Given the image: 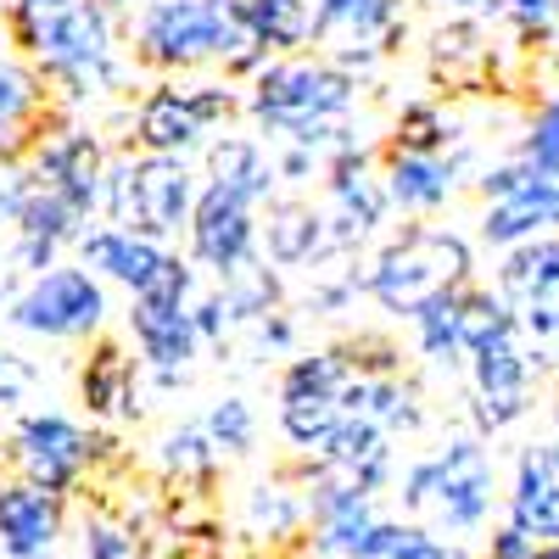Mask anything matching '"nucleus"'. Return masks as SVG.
<instances>
[{
	"label": "nucleus",
	"mask_w": 559,
	"mask_h": 559,
	"mask_svg": "<svg viewBox=\"0 0 559 559\" xmlns=\"http://www.w3.org/2000/svg\"><path fill=\"white\" fill-rule=\"evenodd\" d=\"M39 392V364L17 347H0V414H23V403Z\"/></svg>",
	"instance_id": "nucleus-35"
},
{
	"label": "nucleus",
	"mask_w": 559,
	"mask_h": 559,
	"mask_svg": "<svg viewBox=\"0 0 559 559\" xmlns=\"http://www.w3.org/2000/svg\"><path fill=\"white\" fill-rule=\"evenodd\" d=\"M73 252L96 280H112V286H123L129 297H146L163 280V269L174 263V247L129 236V229H118V224H90L84 236L73 241Z\"/></svg>",
	"instance_id": "nucleus-18"
},
{
	"label": "nucleus",
	"mask_w": 559,
	"mask_h": 559,
	"mask_svg": "<svg viewBox=\"0 0 559 559\" xmlns=\"http://www.w3.org/2000/svg\"><path fill=\"white\" fill-rule=\"evenodd\" d=\"M302 521H308V498H297L292 487L263 481V487H252V492H247V526H252L258 537L280 543V537H292Z\"/></svg>",
	"instance_id": "nucleus-34"
},
{
	"label": "nucleus",
	"mask_w": 559,
	"mask_h": 559,
	"mask_svg": "<svg viewBox=\"0 0 559 559\" xmlns=\"http://www.w3.org/2000/svg\"><path fill=\"white\" fill-rule=\"evenodd\" d=\"M79 554L84 559H134V537L123 526H112V521H84Z\"/></svg>",
	"instance_id": "nucleus-40"
},
{
	"label": "nucleus",
	"mask_w": 559,
	"mask_h": 559,
	"mask_svg": "<svg viewBox=\"0 0 559 559\" xmlns=\"http://www.w3.org/2000/svg\"><path fill=\"white\" fill-rule=\"evenodd\" d=\"M23 163H28V174H34L39 191L62 197V202L79 207L84 218L102 213L107 163H112V152L102 146V134H90L84 123H51V129L34 140V152H28Z\"/></svg>",
	"instance_id": "nucleus-14"
},
{
	"label": "nucleus",
	"mask_w": 559,
	"mask_h": 559,
	"mask_svg": "<svg viewBox=\"0 0 559 559\" xmlns=\"http://www.w3.org/2000/svg\"><path fill=\"white\" fill-rule=\"evenodd\" d=\"M134 62L185 79L224 68V79H252L269 57L241 23L236 0H146L134 17Z\"/></svg>",
	"instance_id": "nucleus-3"
},
{
	"label": "nucleus",
	"mask_w": 559,
	"mask_h": 559,
	"mask_svg": "<svg viewBox=\"0 0 559 559\" xmlns=\"http://www.w3.org/2000/svg\"><path fill=\"white\" fill-rule=\"evenodd\" d=\"M68 532V498H51L17 476H0V554L51 559Z\"/></svg>",
	"instance_id": "nucleus-19"
},
{
	"label": "nucleus",
	"mask_w": 559,
	"mask_h": 559,
	"mask_svg": "<svg viewBox=\"0 0 559 559\" xmlns=\"http://www.w3.org/2000/svg\"><path fill=\"white\" fill-rule=\"evenodd\" d=\"M386 559H464V554H459L448 537H437V532H426V526L403 521V532H397V543H392Z\"/></svg>",
	"instance_id": "nucleus-41"
},
{
	"label": "nucleus",
	"mask_w": 559,
	"mask_h": 559,
	"mask_svg": "<svg viewBox=\"0 0 559 559\" xmlns=\"http://www.w3.org/2000/svg\"><path fill=\"white\" fill-rule=\"evenodd\" d=\"M258 247L274 269H324V207L313 197H274Z\"/></svg>",
	"instance_id": "nucleus-25"
},
{
	"label": "nucleus",
	"mask_w": 559,
	"mask_h": 559,
	"mask_svg": "<svg viewBox=\"0 0 559 559\" xmlns=\"http://www.w3.org/2000/svg\"><path fill=\"white\" fill-rule=\"evenodd\" d=\"M102 7H107V12L118 17V12H134V0H102Z\"/></svg>",
	"instance_id": "nucleus-45"
},
{
	"label": "nucleus",
	"mask_w": 559,
	"mask_h": 559,
	"mask_svg": "<svg viewBox=\"0 0 559 559\" xmlns=\"http://www.w3.org/2000/svg\"><path fill=\"white\" fill-rule=\"evenodd\" d=\"M157 464L168 481H213L218 471V448L207 442L202 419H185V426H168L157 437Z\"/></svg>",
	"instance_id": "nucleus-32"
},
{
	"label": "nucleus",
	"mask_w": 559,
	"mask_h": 559,
	"mask_svg": "<svg viewBox=\"0 0 559 559\" xmlns=\"http://www.w3.org/2000/svg\"><path fill=\"white\" fill-rule=\"evenodd\" d=\"M476 274V252L453 224H403L364 263V297L386 319L408 324L419 308H431L448 292H464Z\"/></svg>",
	"instance_id": "nucleus-5"
},
{
	"label": "nucleus",
	"mask_w": 559,
	"mask_h": 559,
	"mask_svg": "<svg viewBox=\"0 0 559 559\" xmlns=\"http://www.w3.org/2000/svg\"><path fill=\"white\" fill-rule=\"evenodd\" d=\"M459 140V123L442 102H408L392 123L386 152H408V157H448Z\"/></svg>",
	"instance_id": "nucleus-31"
},
{
	"label": "nucleus",
	"mask_w": 559,
	"mask_h": 559,
	"mask_svg": "<svg viewBox=\"0 0 559 559\" xmlns=\"http://www.w3.org/2000/svg\"><path fill=\"white\" fill-rule=\"evenodd\" d=\"M509 526H521L543 548L559 543V442L521 448L509 481Z\"/></svg>",
	"instance_id": "nucleus-21"
},
{
	"label": "nucleus",
	"mask_w": 559,
	"mask_h": 559,
	"mask_svg": "<svg viewBox=\"0 0 559 559\" xmlns=\"http://www.w3.org/2000/svg\"><path fill=\"white\" fill-rule=\"evenodd\" d=\"M202 431H207V442L218 448V459H247V453L258 448V408H252L241 392L213 397L207 414H202Z\"/></svg>",
	"instance_id": "nucleus-33"
},
{
	"label": "nucleus",
	"mask_w": 559,
	"mask_h": 559,
	"mask_svg": "<svg viewBox=\"0 0 559 559\" xmlns=\"http://www.w3.org/2000/svg\"><path fill=\"white\" fill-rule=\"evenodd\" d=\"M537 559H559V543H548V548H537Z\"/></svg>",
	"instance_id": "nucleus-46"
},
{
	"label": "nucleus",
	"mask_w": 559,
	"mask_h": 559,
	"mask_svg": "<svg viewBox=\"0 0 559 559\" xmlns=\"http://www.w3.org/2000/svg\"><path fill=\"white\" fill-rule=\"evenodd\" d=\"M548 229H559V174H537L526 191L487 202V213H481V241L498 252H515V247L548 236Z\"/></svg>",
	"instance_id": "nucleus-26"
},
{
	"label": "nucleus",
	"mask_w": 559,
	"mask_h": 559,
	"mask_svg": "<svg viewBox=\"0 0 559 559\" xmlns=\"http://www.w3.org/2000/svg\"><path fill=\"white\" fill-rule=\"evenodd\" d=\"M498 297L532 347H559V236H537L498 263Z\"/></svg>",
	"instance_id": "nucleus-15"
},
{
	"label": "nucleus",
	"mask_w": 559,
	"mask_h": 559,
	"mask_svg": "<svg viewBox=\"0 0 559 559\" xmlns=\"http://www.w3.org/2000/svg\"><path fill=\"white\" fill-rule=\"evenodd\" d=\"M397 503L403 521L426 526L448 543L481 537L498 503V464L481 437H448L442 448L419 453L397 476Z\"/></svg>",
	"instance_id": "nucleus-4"
},
{
	"label": "nucleus",
	"mask_w": 559,
	"mask_h": 559,
	"mask_svg": "<svg viewBox=\"0 0 559 559\" xmlns=\"http://www.w3.org/2000/svg\"><path fill=\"white\" fill-rule=\"evenodd\" d=\"M408 17L403 0H313V45L319 57H331L353 79L397 51Z\"/></svg>",
	"instance_id": "nucleus-13"
},
{
	"label": "nucleus",
	"mask_w": 559,
	"mask_h": 559,
	"mask_svg": "<svg viewBox=\"0 0 559 559\" xmlns=\"http://www.w3.org/2000/svg\"><path fill=\"white\" fill-rule=\"evenodd\" d=\"M258 236H263L258 202H247L236 191H224V185L202 179L191 229H185V258H191L202 274H213V286H224V280H236L247 263L263 258Z\"/></svg>",
	"instance_id": "nucleus-12"
},
{
	"label": "nucleus",
	"mask_w": 559,
	"mask_h": 559,
	"mask_svg": "<svg viewBox=\"0 0 559 559\" xmlns=\"http://www.w3.org/2000/svg\"><path fill=\"white\" fill-rule=\"evenodd\" d=\"M202 197V179L191 174L185 157H152V152H118L107 163V191H102V218L146 236L157 247L179 241L191 229Z\"/></svg>",
	"instance_id": "nucleus-6"
},
{
	"label": "nucleus",
	"mask_w": 559,
	"mask_h": 559,
	"mask_svg": "<svg viewBox=\"0 0 559 559\" xmlns=\"http://www.w3.org/2000/svg\"><path fill=\"white\" fill-rule=\"evenodd\" d=\"M45 112H51V90L0 28V157H28L45 134Z\"/></svg>",
	"instance_id": "nucleus-20"
},
{
	"label": "nucleus",
	"mask_w": 559,
	"mask_h": 559,
	"mask_svg": "<svg viewBox=\"0 0 559 559\" xmlns=\"http://www.w3.org/2000/svg\"><path fill=\"white\" fill-rule=\"evenodd\" d=\"M107 280H96L84 263H57L34 274L7 302V324L39 342H96L107 331Z\"/></svg>",
	"instance_id": "nucleus-8"
},
{
	"label": "nucleus",
	"mask_w": 559,
	"mask_h": 559,
	"mask_svg": "<svg viewBox=\"0 0 559 559\" xmlns=\"http://www.w3.org/2000/svg\"><path fill=\"white\" fill-rule=\"evenodd\" d=\"M521 157H526L532 168H543V174H559V96L532 118V129H526V140H521Z\"/></svg>",
	"instance_id": "nucleus-37"
},
{
	"label": "nucleus",
	"mask_w": 559,
	"mask_h": 559,
	"mask_svg": "<svg viewBox=\"0 0 559 559\" xmlns=\"http://www.w3.org/2000/svg\"><path fill=\"white\" fill-rule=\"evenodd\" d=\"M353 358L342 347H319V353H292L286 369H280V437H286L297 453H313L324 437L342 426V397L353 386Z\"/></svg>",
	"instance_id": "nucleus-10"
},
{
	"label": "nucleus",
	"mask_w": 559,
	"mask_h": 559,
	"mask_svg": "<svg viewBox=\"0 0 559 559\" xmlns=\"http://www.w3.org/2000/svg\"><path fill=\"white\" fill-rule=\"evenodd\" d=\"M197 297H129V342L140 364L157 376V386H179L185 369L202 358V331H197Z\"/></svg>",
	"instance_id": "nucleus-16"
},
{
	"label": "nucleus",
	"mask_w": 559,
	"mask_h": 559,
	"mask_svg": "<svg viewBox=\"0 0 559 559\" xmlns=\"http://www.w3.org/2000/svg\"><path fill=\"white\" fill-rule=\"evenodd\" d=\"M442 12H453V17H503V0H437Z\"/></svg>",
	"instance_id": "nucleus-44"
},
{
	"label": "nucleus",
	"mask_w": 559,
	"mask_h": 559,
	"mask_svg": "<svg viewBox=\"0 0 559 559\" xmlns=\"http://www.w3.org/2000/svg\"><path fill=\"white\" fill-rule=\"evenodd\" d=\"M7 302H12V297H7V280H0V319H7Z\"/></svg>",
	"instance_id": "nucleus-47"
},
{
	"label": "nucleus",
	"mask_w": 559,
	"mask_h": 559,
	"mask_svg": "<svg viewBox=\"0 0 559 559\" xmlns=\"http://www.w3.org/2000/svg\"><path fill=\"white\" fill-rule=\"evenodd\" d=\"M17 57L34 62L57 107H90L129 84V62L118 57V17L102 0H7L0 17Z\"/></svg>",
	"instance_id": "nucleus-1"
},
{
	"label": "nucleus",
	"mask_w": 559,
	"mask_h": 559,
	"mask_svg": "<svg viewBox=\"0 0 559 559\" xmlns=\"http://www.w3.org/2000/svg\"><path fill=\"white\" fill-rule=\"evenodd\" d=\"M353 112H358V79L319 51L269 57L247 79V118L269 134V146H302L324 168L364 146Z\"/></svg>",
	"instance_id": "nucleus-2"
},
{
	"label": "nucleus",
	"mask_w": 559,
	"mask_h": 559,
	"mask_svg": "<svg viewBox=\"0 0 559 559\" xmlns=\"http://www.w3.org/2000/svg\"><path fill=\"white\" fill-rule=\"evenodd\" d=\"M202 179L207 185H224V191H236L258 207H269L280 197V168H274V146L263 134H241V129H224L207 140L202 152Z\"/></svg>",
	"instance_id": "nucleus-22"
},
{
	"label": "nucleus",
	"mask_w": 559,
	"mask_h": 559,
	"mask_svg": "<svg viewBox=\"0 0 559 559\" xmlns=\"http://www.w3.org/2000/svg\"><path fill=\"white\" fill-rule=\"evenodd\" d=\"M247 107V96L229 90V79H157L146 96L134 102L129 134L140 152L152 157H191L207 152V140L218 123H229Z\"/></svg>",
	"instance_id": "nucleus-7"
},
{
	"label": "nucleus",
	"mask_w": 559,
	"mask_h": 559,
	"mask_svg": "<svg viewBox=\"0 0 559 559\" xmlns=\"http://www.w3.org/2000/svg\"><path fill=\"white\" fill-rule=\"evenodd\" d=\"M34 202V174L23 157H0V229H17Z\"/></svg>",
	"instance_id": "nucleus-36"
},
{
	"label": "nucleus",
	"mask_w": 559,
	"mask_h": 559,
	"mask_svg": "<svg viewBox=\"0 0 559 559\" xmlns=\"http://www.w3.org/2000/svg\"><path fill=\"white\" fill-rule=\"evenodd\" d=\"M503 17L515 23L521 34H543L559 17V7H554V0H503Z\"/></svg>",
	"instance_id": "nucleus-42"
},
{
	"label": "nucleus",
	"mask_w": 559,
	"mask_h": 559,
	"mask_svg": "<svg viewBox=\"0 0 559 559\" xmlns=\"http://www.w3.org/2000/svg\"><path fill=\"white\" fill-rule=\"evenodd\" d=\"M392 202L381 185L376 146H358L324 168V263L358 258L369 241L381 236Z\"/></svg>",
	"instance_id": "nucleus-11"
},
{
	"label": "nucleus",
	"mask_w": 559,
	"mask_h": 559,
	"mask_svg": "<svg viewBox=\"0 0 559 559\" xmlns=\"http://www.w3.org/2000/svg\"><path fill=\"white\" fill-rule=\"evenodd\" d=\"M218 297H224V313H229V331H247V324L280 313V302H286V280H280L274 263L258 258V263H247L236 280H224Z\"/></svg>",
	"instance_id": "nucleus-30"
},
{
	"label": "nucleus",
	"mask_w": 559,
	"mask_h": 559,
	"mask_svg": "<svg viewBox=\"0 0 559 559\" xmlns=\"http://www.w3.org/2000/svg\"><path fill=\"white\" fill-rule=\"evenodd\" d=\"M459 174L464 163L448 157H408V152H381V185H386V202L403 218H431L453 202L459 191Z\"/></svg>",
	"instance_id": "nucleus-24"
},
{
	"label": "nucleus",
	"mask_w": 559,
	"mask_h": 559,
	"mask_svg": "<svg viewBox=\"0 0 559 559\" xmlns=\"http://www.w3.org/2000/svg\"><path fill=\"white\" fill-rule=\"evenodd\" d=\"M459 308H464V292H448V297H437L431 308H419L408 319L419 358H426L431 369H448V376L471 364V358H464V336H459Z\"/></svg>",
	"instance_id": "nucleus-29"
},
{
	"label": "nucleus",
	"mask_w": 559,
	"mask_h": 559,
	"mask_svg": "<svg viewBox=\"0 0 559 559\" xmlns=\"http://www.w3.org/2000/svg\"><path fill=\"white\" fill-rule=\"evenodd\" d=\"M107 437H96L84 426V419L62 414V408H28L12 419V437H7V459H12V471L17 481L39 487V492H51V498H68L84 471L102 459Z\"/></svg>",
	"instance_id": "nucleus-9"
},
{
	"label": "nucleus",
	"mask_w": 559,
	"mask_h": 559,
	"mask_svg": "<svg viewBox=\"0 0 559 559\" xmlns=\"http://www.w3.org/2000/svg\"><path fill=\"white\" fill-rule=\"evenodd\" d=\"M537 174H543V168H532V163H526V157L515 152V157H503V163L481 168V179H476V185H481V197H487V202H503V197L526 191V185H532Z\"/></svg>",
	"instance_id": "nucleus-38"
},
{
	"label": "nucleus",
	"mask_w": 559,
	"mask_h": 559,
	"mask_svg": "<svg viewBox=\"0 0 559 559\" xmlns=\"http://www.w3.org/2000/svg\"><path fill=\"white\" fill-rule=\"evenodd\" d=\"M263 57H302L313 45V0H236Z\"/></svg>",
	"instance_id": "nucleus-28"
},
{
	"label": "nucleus",
	"mask_w": 559,
	"mask_h": 559,
	"mask_svg": "<svg viewBox=\"0 0 559 559\" xmlns=\"http://www.w3.org/2000/svg\"><path fill=\"white\" fill-rule=\"evenodd\" d=\"M247 347L263 358H274V353H292L297 347V319L280 308V313H269V319H258V324H247Z\"/></svg>",
	"instance_id": "nucleus-39"
},
{
	"label": "nucleus",
	"mask_w": 559,
	"mask_h": 559,
	"mask_svg": "<svg viewBox=\"0 0 559 559\" xmlns=\"http://www.w3.org/2000/svg\"><path fill=\"white\" fill-rule=\"evenodd\" d=\"M342 419H369V426H381L397 442L426 426V408H419V392L403 376H353L342 397Z\"/></svg>",
	"instance_id": "nucleus-27"
},
{
	"label": "nucleus",
	"mask_w": 559,
	"mask_h": 559,
	"mask_svg": "<svg viewBox=\"0 0 559 559\" xmlns=\"http://www.w3.org/2000/svg\"><path fill=\"white\" fill-rule=\"evenodd\" d=\"M554 7H559V0H554Z\"/></svg>",
	"instance_id": "nucleus-48"
},
{
	"label": "nucleus",
	"mask_w": 559,
	"mask_h": 559,
	"mask_svg": "<svg viewBox=\"0 0 559 559\" xmlns=\"http://www.w3.org/2000/svg\"><path fill=\"white\" fill-rule=\"evenodd\" d=\"M79 403L90 419H140V369L118 336H96L79 364Z\"/></svg>",
	"instance_id": "nucleus-23"
},
{
	"label": "nucleus",
	"mask_w": 559,
	"mask_h": 559,
	"mask_svg": "<svg viewBox=\"0 0 559 559\" xmlns=\"http://www.w3.org/2000/svg\"><path fill=\"white\" fill-rule=\"evenodd\" d=\"M537 548H543V543H532L521 526H509V521L487 537V559H537Z\"/></svg>",
	"instance_id": "nucleus-43"
},
{
	"label": "nucleus",
	"mask_w": 559,
	"mask_h": 559,
	"mask_svg": "<svg viewBox=\"0 0 559 559\" xmlns=\"http://www.w3.org/2000/svg\"><path fill=\"white\" fill-rule=\"evenodd\" d=\"M532 353L526 336H503L481 353H471V419L476 437H498L532 408Z\"/></svg>",
	"instance_id": "nucleus-17"
}]
</instances>
